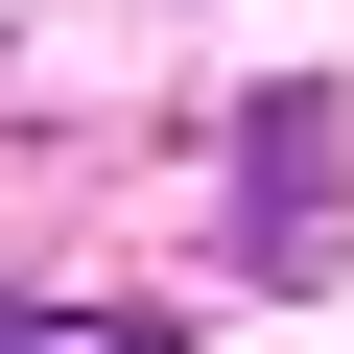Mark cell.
<instances>
[{
    "mask_svg": "<svg viewBox=\"0 0 354 354\" xmlns=\"http://www.w3.org/2000/svg\"><path fill=\"white\" fill-rule=\"evenodd\" d=\"M236 260H260V283H330V260H354V118H330V71H283V95L236 118Z\"/></svg>",
    "mask_w": 354,
    "mask_h": 354,
    "instance_id": "6da1fadb",
    "label": "cell"
},
{
    "mask_svg": "<svg viewBox=\"0 0 354 354\" xmlns=\"http://www.w3.org/2000/svg\"><path fill=\"white\" fill-rule=\"evenodd\" d=\"M24 354H189V330H165V307H71V283H48V307H24Z\"/></svg>",
    "mask_w": 354,
    "mask_h": 354,
    "instance_id": "7a4b0ae2",
    "label": "cell"
}]
</instances>
